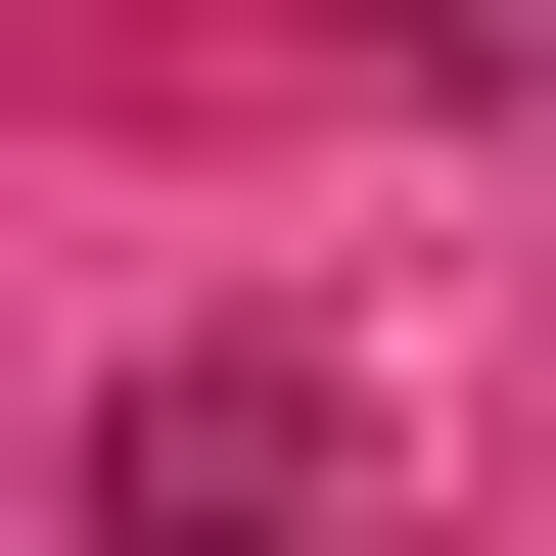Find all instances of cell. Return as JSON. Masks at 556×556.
Returning <instances> with one entry per match:
<instances>
[{
  "label": "cell",
  "instance_id": "1",
  "mask_svg": "<svg viewBox=\"0 0 556 556\" xmlns=\"http://www.w3.org/2000/svg\"><path fill=\"white\" fill-rule=\"evenodd\" d=\"M325 464H371V371H325V325H186V371H93V556H325Z\"/></svg>",
  "mask_w": 556,
  "mask_h": 556
}]
</instances>
